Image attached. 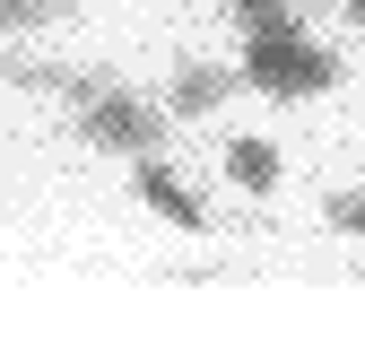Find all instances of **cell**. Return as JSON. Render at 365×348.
I'll return each instance as SVG.
<instances>
[{"mask_svg": "<svg viewBox=\"0 0 365 348\" xmlns=\"http://www.w3.org/2000/svg\"><path fill=\"white\" fill-rule=\"evenodd\" d=\"M244 87V70H226V61H174V78H165V113L174 122H200V113H217L226 96Z\"/></svg>", "mask_w": 365, "mask_h": 348, "instance_id": "cell-4", "label": "cell"}, {"mask_svg": "<svg viewBox=\"0 0 365 348\" xmlns=\"http://www.w3.org/2000/svg\"><path fill=\"white\" fill-rule=\"evenodd\" d=\"M217 9L235 18V26H287V18H296V0H217Z\"/></svg>", "mask_w": 365, "mask_h": 348, "instance_id": "cell-7", "label": "cell"}, {"mask_svg": "<svg viewBox=\"0 0 365 348\" xmlns=\"http://www.w3.org/2000/svg\"><path fill=\"white\" fill-rule=\"evenodd\" d=\"M244 87L252 96H279V105H304V96H331V87L348 78V61L331 53V44H313L304 18L287 26H244Z\"/></svg>", "mask_w": 365, "mask_h": 348, "instance_id": "cell-1", "label": "cell"}, {"mask_svg": "<svg viewBox=\"0 0 365 348\" xmlns=\"http://www.w3.org/2000/svg\"><path fill=\"white\" fill-rule=\"evenodd\" d=\"M130 192H140V200L165 218V227H182V235H200V227H209V200L165 165V148H157V157H130Z\"/></svg>", "mask_w": 365, "mask_h": 348, "instance_id": "cell-3", "label": "cell"}, {"mask_svg": "<svg viewBox=\"0 0 365 348\" xmlns=\"http://www.w3.org/2000/svg\"><path fill=\"white\" fill-rule=\"evenodd\" d=\"M331 9H348V18H356V26H365V0H331Z\"/></svg>", "mask_w": 365, "mask_h": 348, "instance_id": "cell-9", "label": "cell"}, {"mask_svg": "<svg viewBox=\"0 0 365 348\" xmlns=\"http://www.w3.org/2000/svg\"><path fill=\"white\" fill-rule=\"evenodd\" d=\"M217 165H226V183L252 192V200H261V192H279V148L252 140V130H244V140H226V157H217Z\"/></svg>", "mask_w": 365, "mask_h": 348, "instance_id": "cell-5", "label": "cell"}, {"mask_svg": "<svg viewBox=\"0 0 365 348\" xmlns=\"http://www.w3.org/2000/svg\"><path fill=\"white\" fill-rule=\"evenodd\" d=\"M70 18V0H0V35L9 26H61Z\"/></svg>", "mask_w": 365, "mask_h": 348, "instance_id": "cell-6", "label": "cell"}, {"mask_svg": "<svg viewBox=\"0 0 365 348\" xmlns=\"http://www.w3.org/2000/svg\"><path fill=\"white\" fill-rule=\"evenodd\" d=\"M70 130H78L87 148H105V157H157V148H165V130H174V113L105 78L87 105H70Z\"/></svg>", "mask_w": 365, "mask_h": 348, "instance_id": "cell-2", "label": "cell"}, {"mask_svg": "<svg viewBox=\"0 0 365 348\" xmlns=\"http://www.w3.org/2000/svg\"><path fill=\"white\" fill-rule=\"evenodd\" d=\"M356 279H365V270H356Z\"/></svg>", "mask_w": 365, "mask_h": 348, "instance_id": "cell-10", "label": "cell"}, {"mask_svg": "<svg viewBox=\"0 0 365 348\" xmlns=\"http://www.w3.org/2000/svg\"><path fill=\"white\" fill-rule=\"evenodd\" d=\"M322 218H331L339 235H356V244H365V192H356V183H348V192H331V200H322Z\"/></svg>", "mask_w": 365, "mask_h": 348, "instance_id": "cell-8", "label": "cell"}]
</instances>
